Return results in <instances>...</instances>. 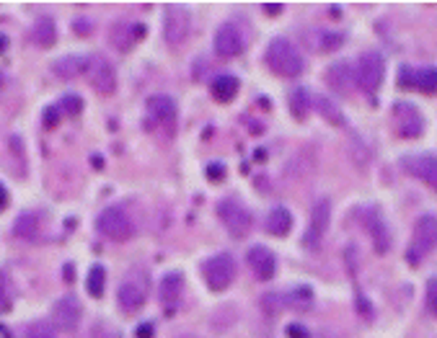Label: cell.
I'll return each instance as SVG.
<instances>
[{
	"label": "cell",
	"mask_w": 437,
	"mask_h": 338,
	"mask_svg": "<svg viewBox=\"0 0 437 338\" xmlns=\"http://www.w3.org/2000/svg\"><path fill=\"white\" fill-rule=\"evenodd\" d=\"M267 68L274 73V75H282V78H298L305 68V60H303L300 49L292 44L287 36H274L267 47Z\"/></svg>",
	"instance_id": "cell-1"
},
{
	"label": "cell",
	"mask_w": 437,
	"mask_h": 338,
	"mask_svg": "<svg viewBox=\"0 0 437 338\" xmlns=\"http://www.w3.org/2000/svg\"><path fill=\"white\" fill-rule=\"evenodd\" d=\"M437 248V214H422L414 222L412 243L406 248V261L412 266H419L422 259H427Z\"/></svg>",
	"instance_id": "cell-2"
},
{
	"label": "cell",
	"mask_w": 437,
	"mask_h": 338,
	"mask_svg": "<svg viewBox=\"0 0 437 338\" xmlns=\"http://www.w3.org/2000/svg\"><path fill=\"white\" fill-rule=\"evenodd\" d=\"M147 289H150V276L145 269L127 271L119 289H117V302L122 307V313H137L145 304Z\"/></svg>",
	"instance_id": "cell-3"
},
{
	"label": "cell",
	"mask_w": 437,
	"mask_h": 338,
	"mask_svg": "<svg viewBox=\"0 0 437 338\" xmlns=\"http://www.w3.org/2000/svg\"><path fill=\"white\" fill-rule=\"evenodd\" d=\"M202 276L213 292H223L235 279V259L231 253H217L202 263Z\"/></svg>",
	"instance_id": "cell-4"
},
{
	"label": "cell",
	"mask_w": 437,
	"mask_h": 338,
	"mask_svg": "<svg viewBox=\"0 0 437 338\" xmlns=\"http://www.w3.org/2000/svg\"><path fill=\"white\" fill-rule=\"evenodd\" d=\"M96 230H99L104 237L109 240H117V243H124L134 235V225L130 220V214L119 209V207H106L104 212L96 217Z\"/></svg>",
	"instance_id": "cell-5"
},
{
	"label": "cell",
	"mask_w": 437,
	"mask_h": 338,
	"mask_svg": "<svg viewBox=\"0 0 437 338\" xmlns=\"http://www.w3.org/2000/svg\"><path fill=\"white\" fill-rule=\"evenodd\" d=\"M355 75H357L359 88L365 90L368 96H375L383 83V75H386V60H383L381 52L370 49V52H365V55L359 57Z\"/></svg>",
	"instance_id": "cell-6"
},
{
	"label": "cell",
	"mask_w": 437,
	"mask_h": 338,
	"mask_svg": "<svg viewBox=\"0 0 437 338\" xmlns=\"http://www.w3.org/2000/svg\"><path fill=\"white\" fill-rule=\"evenodd\" d=\"M217 217H220L225 230L233 237H238V240L246 237L251 225H254L251 222V212L241 202H235V199H223V202L217 204Z\"/></svg>",
	"instance_id": "cell-7"
},
{
	"label": "cell",
	"mask_w": 437,
	"mask_h": 338,
	"mask_svg": "<svg viewBox=\"0 0 437 338\" xmlns=\"http://www.w3.org/2000/svg\"><path fill=\"white\" fill-rule=\"evenodd\" d=\"M189 26L191 18L184 5H174V3L166 5V11H163V39H166L168 47L184 44L187 36H189Z\"/></svg>",
	"instance_id": "cell-8"
},
{
	"label": "cell",
	"mask_w": 437,
	"mask_h": 338,
	"mask_svg": "<svg viewBox=\"0 0 437 338\" xmlns=\"http://www.w3.org/2000/svg\"><path fill=\"white\" fill-rule=\"evenodd\" d=\"M80 315H83V307H80L78 297L62 294L52 304V328L60 333H75L80 326Z\"/></svg>",
	"instance_id": "cell-9"
},
{
	"label": "cell",
	"mask_w": 437,
	"mask_h": 338,
	"mask_svg": "<svg viewBox=\"0 0 437 338\" xmlns=\"http://www.w3.org/2000/svg\"><path fill=\"white\" fill-rule=\"evenodd\" d=\"M393 127H396L399 137H403V140H416V137L425 132L422 112L409 101L396 103V106H393Z\"/></svg>",
	"instance_id": "cell-10"
},
{
	"label": "cell",
	"mask_w": 437,
	"mask_h": 338,
	"mask_svg": "<svg viewBox=\"0 0 437 338\" xmlns=\"http://www.w3.org/2000/svg\"><path fill=\"white\" fill-rule=\"evenodd\" d=\"M401 168L406 173H412L414 179H419L422 183H427L429 189H437V155L432 153H412V155H403Z\"/></svg>",
	"instance_id": "cell-11"
},
{
	"label": "cell",
	"mask_w": 437,
	"mask_h": 338,
	"mask_svg": "<svg viewBox=\"0 0 437 338\" xmlns=\"http://www.w3.org/2000/svg\"><path fill=\"white\" fill-rule=\"evenodd\" d=\"M329 220H331V204H329V199H318L314 204V212H311V225L303 235V248H318V243L324 240L326 230H329Z\"/></svg>",
	"instance_id": "cell-12"
},
{
	"label": "cell",
	"mask_w": 437,
	"mask_h": 338,
	"mask_svg": "<svg viewBox=\"0 0 437 338\" xmlns=\"http://www.w3.org/2000/svg\"><path fill=\"white\" fill-rule=\"evenodd\" d=\"M213 47H215V55L223 57V60H233L244 52V34H241V29L235 26V23H223L217 31H215V39H213Z\"/></svg>",
	"instance_id": "cell-13"
},
{
	"label": "cell",
	"mask_w": 437,
	"mask_h": 338,
	"mask_svg": "<svg viewBox=\"0 0 437 338\" xmlns=\"http://www.w3.org/2000/svg\"><path fill=\"white\" fill-rule=\"evenodd\" d=\"M362 225L368 227L370 237H373V248L378 256H386L391 250V233L386 227V220L381 217V212L375 207H368L362 209Z\"/></svg>",
	"instance_id": "cell-14"
},
{
	"label": "cell",
	"mask_w": 437,
	"mask_h": 338,
	"mask_svg": "<svg viewBox=\"0 0 437 338\" xmlns=\"http://www.w3.org/2000/svg\"><path fill=\"white\" fill-rule=\"evenodd\" d=\"M88 73H91V86L99 90V93L112 96L114 90H117V70H114V65L104 55L91 57Z\"/></svg>",
	"instance_id": "cell-15"
},
{
	"label": "cell",
	"mask_w": 437,
	"mask_h": 338,
	"mask_svg": "<svg viewBox=\"0 0 437 338\" xmlns=\"http://www.w3.org/2000/svg\"><path fill=\"white\" fill-rule=\"evenodd\" d=\"M246 263L248 269L254 271V276H257L259 282H269L274 276V271H277V256L267 246H254V248L248 250Z\"/></svg>",
	"instance_id": "cell-16"
},
{
	"label": "cell",
	"mask_w": 437,
	"mask_h": 338,
	"mask_svg": "<svg viewBox=\"0 0 437 338\" xmlns=\"http://www.w3.org/2000/svg\"><path fill=\"white\" fill-rule=\"evenodd\" d=\"M145 109L150 122H156L158 127H166V129H174V125H176V103H174L171 96H150Z\"/></svg>",
	"instance_id": "cell-17"
},
{
	"label": "cell",
	"mask_w": 437,
	"mask_h": 338,
	"mask_svg": "<svg viewBox=\"0 0 437 338\" xmlns=\"http://www.w3.org/2000/svg\"><path fill=\"white\" fill-rule=\"evenodd\" d=\"M91 68V57L80 55V52H73V55H62L52 62V73H55L60 80H73L78 75H86Z\"/></svg>",
	"instance_id": "cell-18"
},
{
	"label": "cell",
	"mask_w": 437,
	"mask_h": 338,
	"mask_svg": "<svg viewBox=\"0 0 437 338\" xmlns=\"http://www.w3.org/2000/svg\"><path fill=\"white\" fill-rule=\"evenodd\" d=\"M326 83H329V88L339 93V96H344L352 90V86L357 83V75H355V68H352V62L347 60H339L334 62L331 68L326 70Z\"/></svg>",
	"instance_id": "cell-19"
},
{
	"label": "cell",
	"mask_w": 437,
	"mask_h": 338,
	"mask_svg": "<svg viewBox=\"0 0 437 338\" xmlns=\"http://www.w3.org/2000/svg\"><path fill=\"white\" fill-rule=\"evenodd\" d=\"M181 292H184V276H181L179 271L166 274L161 279V284H158V297H161V302L166 304V307H174V304L179 302Z\"/></svg>",
	"instance_id": "cell-20"
},
{
	"label": "cell",
	"mask_w": 437,
	"mask_h": 338,
	"mask_svg": "<svg viewBox=\"0 0 437 338\" xmlns=\"http://www.w3.org/2000/svg\"><path fill=\"white\" fill-rule=\"evenodd\" d=\"M264 230L274 237H285L292 230V212L287 207H274L264 220Z\"/></svg>",
	"instance_id": "cell-21"
},
{
	"label": "cell",
	"mask_w": 437,
	"mask_h": 338,
	"mask_svg": "<svg viewBox=\"0 0 437 338\" xmlns=\"http://www.w3.org/2000/svg\"><path fill=\"white\" fill-rule=\"evenodd\" d=\"M238 78L235 75H228V73H223V75H217V78L213 80V86H210V90H213L215 101L220 103H231L235 99V93H238Z\"/></svg>",
	"instance_id": "cell-22"
},
{
	"label": "cell",
	"mask_w": 437,
	"mask_h": 338,
	"mask_svg": "<svg viewBox=\"0 0 437 338\" xmlns=\"http://www.w3.org/2000/svg\"><path fill=\"white\" fill-rule=\"evenodd\" d=\"M32 39L36 47H42V49H49V47L57 42V26L52 18H39V21L32 26Z\"/></svg>",
	"instance_id": "cell-23"
},
{
	"label": "cell",
	"mask_w": 437,
	"mask_h": 338,
	"mask_svg": "<svg viewBox=\"0 0 437 338\" xmlns=\"http://www.w3.org/2000/svg\"><path fill=\"white\" fill-rule=\"evenodd\" d=\"M39 233V217L34 212H21L19 220L13 222V235L23 237V240H34Z\"/></svg>",
	"instance_id": "cell-24"
},
{
	"label": "cell",
	"mask_w": 437,
	"mask_h": 338,
	"mask_svg": "<svg viewBox=\"0 0 437 338\" xmlns=\"http://www.w3.org/2000/svg\"><path fill=\"white\" fill-rule=\"evenodd\" d=\"M316 109L321 112V116H324L329 125L334 127H344L347 125V119H344V114H342V109L336 106L329 96H316Z\"/></svg>",
	"instance_id": "cell-25"
},
{
	"label": "cell",
	"mask_w": 437,
	"mask_h": 338,
	"mask_svg": "<svg viewBox=\"0 0 437 338\" xmlns=\"http://www.w3.org/2000/svg\"><path fill=\"white\" fill-rule=\"evenodd\" d=\"M412 90H422L427 96L437 93V68H419L414 70V83Z\"/></svg>",
	"instance_id": "cell-26"
},
{
	"label": "cell",
	"mask_w": 437,
	"mask_h": 338,
	"mask_svg": "<svg viewBox=\"0 0 437 338\" xmlns=\"http://www.w3.org/2000/svg\"><path fill=\"white\" fill-rule=\"evenodd\" d=\"M311 109V93L308 88H292L290 90V112L295 119H305V114Z\"/></svg>",
	"instance_id": "cell-27"
},
{
	"label": "cell",
	"mask_w": 437,
	"mask_h": 338,
	"mask_svg": "<svg viewBox=\"0 0 437 338\" xmlns=\"http://www.w3.org/2000/svg\"><path fill=\"white\" fill-rule=\"evenodd\" d=\"M104 287H106V269L96 263V266H91V271H88L86 289H88L91 297H101V294H104Z\"/></svg>",
	"instance_id": "cell-28"
},
{
	"label": "cell",
	"mask_w": 437,
	"mask_h": 338,
	"mask_svg": "<svg viewBox=\"0 0 437 338\" xmlns=\"http://www.w3.org/2000/svg\"><path fill=\"white\" fill-rule=\"evenodd\" d=\"M285 300H287L290 307H295V310H308V307L314 304V289H311V287H295Z\"/></svg>",
	"instance_id": "cell-29"
},
{
	"label": "cell",
	"mask_w": 437,
	"mask_h": 338,
	"mask_svg": "<svg viewBox=\"0 0 437 338\" xmlns=\"http://www.w3.org/2000/svg\"><path fill=\"white\" fill-rule=\"evenodd\" d=\"M21 338H57L52 323H45V320H36V323H29V326L21 330Z\"/></svg>",
	"instance_id": "cell-30"
},
{
	"label": "cell",
	"mask_w": 437,
	"mask_h": 338,
	"mask_svg": "<svg viewBox=\"0 0 437 338\" xmlns=\"http://www.w3.org/2000/svg\"><path fill=\"white\" fill-rule=\"evenodd\" d=\"M344 42H347V34H344V31H321L318 47H321L324 52H336Z\"/></svg>",
	"instance_id": "cell-31"
},
{
	"label": "cell",
	"mask_w": 437,
	"mask_h": 338,
	"mask_svg": "<svg viewBox=\"0 0 437 338\" xmlns=\"http://www.w3.org/2000/svg\"><path fill=\"white\" fill-rule=\"evenodd\" d=\"M60 112H67L70 116H78L83 112V99L78 93H65L62 101H60Z\"/></svg>",
	"instance_id": "cell-32"
},
{
	"label": "cell",
	"mask_w": 437,
	"mask_h": 338,
	"mask_svg": "<svg viewBox=\"0 0 437 338\" xmlns=\"http://www.w3.org/2000/svg\"><path fill=\"white\" fill-rule=\"evenodd\" d=\"M425 304H427V310H429V315L437 317V276H429V279H427Z\"/></svg>",
	"instance_id": "cell-33"
},
{
	"label": "cell",
	"mask_w": 437,
	"mask_h": 338,
	"mask_svg": "<svg viewBox=\"0 0 437 338\" xmlns=\"http://www.w3.org/2000/svg\"><path fill=\"white\" fill-rule=\"evenodd\" d=\"M261 310H264L267 315L274 317L282 310V297L280 294H274V292L264 294V297H261Z\"/></svg>",
	"instance_id": "cell-34"
},
{
	"label": "cell",
	"mask_w": 437,
	"mask_h": 338,
	"mask_svg": "<svg viewBox=\"0 0 437 338\" xmlns=\"http://www.w3.org/2000/svg\"><path fill=\"white\" fill-rule=\"evenodd\" d=\"M57 122H60V106H47L45 109V127L47 129H52V127H57Z\"/></svg>",
	"instance_id": "cell-35"
},
{
	"label": "cell",
	"mask_w": 437,
	"mask_h": 338,
	"mask_svg": "<svg viewBox=\"0 0 437 338\" xmlns=\"http://www.w3.org/2000/svg\"><path fill=\"white\" fill-rule=\"evenodd\" d=\"M73 31L80 36H88L93 31V23L86 21V18H78V21H73Z\"/></svg>",
	"instance_id": "cell-36"
},
{
	"label": "cell",
	"mask_w": 437,
	"mask_h": 338,
	"mask_svg": "<svg viewBox=\"0 0 437 338\" xmlns=\"http://www.w3.org/2000/svg\"><path fill=\"white\" fill-rule=\"evenodd\" d=\"M207 179L215 181V183H217V181H223L225 179V168L220 166V163H213V166H207Z\"/></svg>",
	"instance_id": "cell-37"
},
{
	"label": "cell",
	"mask_w": 437,
	"mask_h": 338,
	"mask_svg": "<svg viewBox=\"0 0 437 338\" xmlns=\"http://www.w3.org/2000/svg\"><path fill=\"white\" fill-rule=\"evenodd\" d=\"M134 338H153V323H143L134 328Z\"/></svg>",
	"instance_id": "cell-38"
},
{
	"label": "cell",
	"mask_w": 437,
	"mask_h": 338,
	"mask_svg": "<svg viewBox=\"0 0 437 338\" xmlns=\"http://www.w3.org/2000/svg\"><path fill=\"white\" fill-rule=\"evenodd\" d=\"M287 338H308V330L298 323H292V326H287Z\"/></svg>",
	"instance_id": "cell-39"
},
{
	"label": "cell",
	"mask_w": 437,
	"mask_h": 338,
	"mask_svg": "<svg viewBox=\"0 0 437 338\" xmlns=\"http://www.w3.org/2000/svg\"><path fill=\"white\" fill-rule=\"evenodd\" d=\"M261 11H267L269 16H280L282 5H280V3H261Z\"/></svg>",
	"instance_id": "cell-40"
},
{
	"label": "cell",
	"mask_w": 437,
	"mask_h": 338,
	"mask_svg": "<svg viewBox=\"0 0 437 338\" xmlns=\"http://www.w3.org/2000/svg\"><path fill=\"white\" fill-rule=\"evenodd\" d=\"M5 207H8V189L0 183V212H3Z\"/></svg>",
	"instance_id": "cell-41"
},
{
	"label": "cell",
	"mask_w": 437,
	"mask_h": 338,
	"mask_svg": "<svg viewBox=\"0 0 437 338\" xmlns=\"http://www.w3.org/2000/svg\"><path fill=\"white\" fill-rule=\"evenodd\" d=\"M5 310H11V304H8V294L0 292V313H5Z\"/></svg>",
	"instance_id": "cell-42"
},
{
	"label": "cell",
	"mask_w": 437,
	"mask_h": 338,
	"mask_svg": "<svg viewBox=\"0 0 437 338\" xmlns=\"http://www.w3.org/2000/svg\"><path fill=\"white\" fill-rule=\"evenodd\" d=\"M5 49H8V36H5V34H0V55H3Z\"/></svg>",
	"instance_id": "cell-43"
},
{
	"label": "cell",
	"mask_w": 437,
	"mask_h": 338,
	"mask_svg": "<svg viewBox=\"0 0 437 338\" xmlns=\"http://www.w3.org/2000/svg\"><path fill=\"white\" fill-rule=\"evenodd\" d=\"M91 163H93V168H101V166H104V160H101V155H93V158H91Z\"/></svg>",
	"instance_id": "cell-44"
},
{
	"label": "cell",
	"mask_w": 437,
	"mask_h": 338,
	"mask_svg": "<svg viewBox=\"0 0 437 338\" xmlns=\"http://www.w3.org/2000/svg\"><path fill=\"white\" fill-rule=\"evenodd\" d=\"M3 83H5V78H3V73H0V88H3Z\"/></svg>",
	"instance_id": "cell-45"
}]
</instances>
